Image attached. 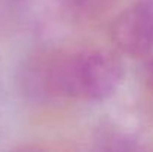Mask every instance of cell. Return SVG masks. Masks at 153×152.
I'll return each mask as SVG.
<instances>
[{
	"instance_id": "cell-1",
	"label": "cell",
	"mask_w": 153,
	"mask_h": 152,
	"mask_svg": "<svg viewBox=\"0 0 153 152\" xmlns=\"http://www.w3.org/2000/svg\"><path fill=\"white\" fill-rule=\"evenodd\" d=\"M39 69L36 84L45 94L88 103L114 96L125 75L122 61L102 49L68 52Z\"/></svg>"
},
{
	"instance_id": "cell-2",
	"label": "cell",
	"mask_w": 153,
	"mask_h": 152,
	"mask_svg": "<svg viewBox=\"0 0 153 152\" xmlns=\"http://www.w3.org/2000/svg\"><path fill=\"white\" fill-rule=\"evenodd\" d=\"M114 45L131 57L153 51V0H135L113 21L110 30Z\"/></svg>"
},
{
	"instance_id": "cell-3",
	"label": "cell",
	"mask_w": 153,
	"mask_h": 152,
	"mask_svg": "<svg viewBox=\"0 0 153 152\" xmlns=\"http://www.w3.org/2000/svg\"><path fill=\"white\" fill-rule=\"evenodd\" d=\"M61 6L73 15L88 16L104 9L111 0H58Z\"/></svg>"
},
{
	"instance_id": "cell-4",
	"label": "cell",
	"mask_w": 153,
	"mask_h": 152,
	"mask_svg": "<svg viewBox=\"0 0 153 152\" xmlns=\"http://www.w3.org/2000/svg\"><path fill=\"white\" fill-rule=\"evenodd\" d=\"M98 142L101 143L100 148L102 149H135L137 148L134 139H131L128 134H123L119 131L102 133L98 137Z\"/></svg>"
},
{
	"instance_id": "cell-5",
	"label": "cell",
	"mask_w": 153,
	"mask_h": 152,
	"mask_svg": "<svg viewBox=\"0 0 153 152\" xmlns=\"http://www.w3.org/2000/svg\"><path fill=\"white\" fill-rule=\"evenodd\" d=\"M147 81H149L150 87L153 88V60H152V63L149 64V69H147Z\"/></svg>"
}]
</instances>
